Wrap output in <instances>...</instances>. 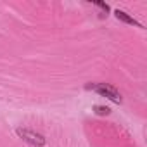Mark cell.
I'll list each match as a JSON object with an SVG mask.
<instances>
[{
  "mask_svg": "<svg viewBox=\"0 0 147 147\" xmlns=\"http://www.w3.org/2000/svg\"><path fill=\"white\" fill-rule=\"evenodd\" d=\"M16 133H18V137H21L24 142H28V144H31V145H35V147H43V145H45V137L40 135V133H36V131H33V130L18 128Z\"/></svg>",
  "mask_w": 147,
  "mask_h": 147,
  "instance_id": "obj_2",
  "label": "cell"
},
{
  "mask_svg": "<svg viewBox=\"0 0 147 147\" xmlns=\"http://www.w3.org/2000/svg\"><path fill=\"white\" fill-rule=\"evenodd\" d=\"M94 5H97L99 9H102V11H104V16H107V12H109V5H106V4H102V2H94Z\"/></svg>",
  "mask_w": 147,
  "mask_h": 147,
  "instance_id": "obj_5",
  "label": "cell"
},
{
  "mask_svg": "<svg viewBox=\"0 0 147 147\" xmlns=\"http://www.w3.org/2000/svg\"><path fill=\"white\" fill-rule=\"evenodd\" d=\"M85 88L92 90V92H97L99 95H102V97H106V99H109L116 104H121V100H123L121 94L109 83H88V85H85Z\"/></svg>",
  "mask_w": 147,
  "mask_h": 147,
  "instance_id": "obj_1",
  "label": "cell"
},
{
  "mask_svg": "<svg viewBox=\"0 0 147 147\" xmlns=\"http://www.w3.org/2000/svg\"><path fill=\"white\" fill-rule=\"evenodd\" d=\"M94 113L99 114V116H109L111 114V109L106 107V106H94Z\"/></svg>",
  "mask_w": 147,
  "mask_h": 147,
  "instance_id": "obj_4",
  "label": "cell"
},
{
  "mask_svg": "<svg viewBox=\"0 0 147 147\" xmlns=\"http://www.w3.org/2000/svg\"><path fill=\"white\" fill-rule=\"evenodd\" d=\"M114 16H116V19H119V21H123V23H126V24H133V26H137V28H142V24L138 23V21H135L131 16H128L125 11H114Z\"/></svg>",
  "mask_w": 147,
  "mask_h": 147,
  "instance_id": "obj_3",
  "label": "cell"
}]
</instances>
